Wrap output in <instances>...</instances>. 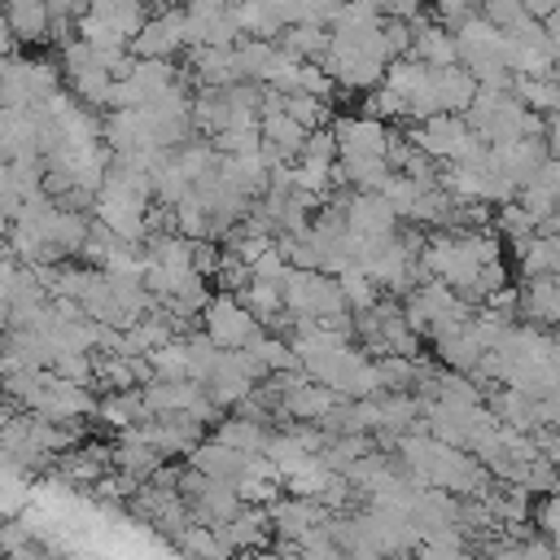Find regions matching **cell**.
Returning a JSON list of instances; mask_svg holds the SVG:
<instances>
[{"label":"cell","mask_w":560,"mask_h":560,"mask_svg":"<svg viewBox=\"0 0 560 560\" xmlns=\"http://www.w3.org/2000/svg\"><path fill=\"white\" fill-rule=\"evenodd\" d=\"M284 311L302 324H332L350 315V302L341 293V280L328 271H289L284 280Z\"/></svg>","instance_id":"cell-1"},{"label":"cell","mask_w":560,"mask_h":560,"mask_svg":"<svg viewBox=\"0 0 560 560\" xmlns=\"http://www.w3.org/2000/svg\"><path fill=\"white\" fill-rule=\"evenodd\" d=\"M407 136H411L416 149H424L438 162H464L477 144H486V140H477V131L468 127L464 114H438L429 122H416Z\"/></svg>","instance_id":"cell-2"},{"label":"cell","mask_w":560,"mask_h":560,"mask_svg":"<svg viewBox=\"0 0 560 560\" xmlns=\"http://www.w3.org/2000/svg\"><path fill=\"white\" fill-rule=\"evenodd\" d=\"M201 332L223 350H245L262 332V324L245 311V302L236 293H214L210 306L201 311Z\"/></svg>","instance_id":"cell-3"},{"label":"cell","mask_w":560,"mask_h":560,"mask_svg":"<svg viewBox=\"0 0 560 560\" xmlns=\"http://www.w3.org/2000/svg\"><path fill=\"white\" fill-rule=\"evenodd\" d=\"M179 48H188V9H162L149 18V26L131 39L136 61H171Z\"/></svg>","instance_id":"cell-4"},{"label":"cell","mask_w":560,"mask_h":560,"mask_svg":"<svg viewBox=\"0 0 560 560\" xmlns=\"http://www.w3.org/2000/svg\"><path fill=\"white\" fill-rule=\"evenodd\" d=\"M96 407L101 402L92 398V385H74V381H61V376H52L39 389V398L31 402V411L44 416V420H52V424H74L83 416H96Z\"/></svg>","instance_id":"cell-5"},{"label":"cell","mask_w":560,"mask_h":560,"mask_svg":"<svg viewBox=\"0 0 560 560\" xmlns=\"http://www.w3.org/2000/svg\"><path fill=\"white\" fill-rule=\"evenodd\" d=\"M140 433L171 459V455H192L201 442H206V424L188 411H175V416H153L140 424Z\"/></svg>","instance_id":"cell-6"},{"label":"cell","mask_w":560,"mask_h":560,"mask_svg":"<svg viewBox=\"0 0 560 560\" xmlns=\"http://www.w3.org/2000/svg\"><path fill=\"white\" fill-rule=\"evenodd\" d=\"M332 136L341 144V158H385L394 127L381 118H368V114H354V118L346 114L332 122Z\"/></svg>","instance_id":"cell-7"},{"label":"cell","mask_w":560,"mask_h":560,"mask_svg":"<svg viewBox=\"0 0 560 560\" xmlns=\"http://www.w3.org/2000/svg\"><path fill=\"white\" fill-rule=\"evenodd\" d=\"M114 468L127 472V477H136V481H153L166 468V455L136 424V429H122L118 433V442H114Z\"/></svg>","instance_id":"cell-8"},{"label":"cell","mask_w":560,"mask_h":560,"mask_svg":"<svg viewBox=\"0 0 560 560\" xmlns=\"http://www.w3.org/2000/svg\"><path fill=\"white\" fill-rule=\"evenodd\" d=\"M494 158H499V166H503L508 179H516L521 188H529V184L538 179V171L551 162V144H547L542 136H525V140L499 144Z\"/></svg>","instance_id":"cell-9"},{"label":"cell","mask_w":560,"mask_h":560,"mask_svg":"<svg viewBox=\"0 0 560 560\" xmlns=\"http://www.w3.org/2000/svg\"><path fill=\"white\" fill-rule=\"evenodd\" d=\"M433 350H438V363H442V368L464 372V376H477L481 359L490 354V341H486L472 324H464V328H455V332L438 337V341H433Z\"/></svg>","instance_id":"cell-10"},{"label":"cell","mask_w":560,"mask_h":560,"mask_svg":"<svg viewBox=\"0 0 560 560\" xmlns=\"http://www.w3.org/2000/svg\"><path fill=\"white\" fill-rule=\"evenodd\" d=\"M346 223L359 236H394L398 232V210L381 192H350L346 201Z\"/></svg>","instance_id":"cell-11"},{"label":"cell","mask_w":560,"mask_h":560,"mask_svg":"<svg viewBox=\"0 0 560 560\" xmlns=\"http://www.w3.org/2000/svg\"><path fill=\"white\" fill-rule=\"evenodd\" d=\"M254 459H258V455H241V451H232L228 442L206 438V442L188 455V468H197V472H206V477H219V481H245L249 468H254Z\"/></svg>","instance_id":"cell-12"},{"label":"cell","mask_w":560,"mask_h":560,"mask_svg":"<svg viewBox=\"0 0 560 560\" xmlns=\"http://www.w3.org/2000/svg\"><path fill=\"white\" fill-rule=\"evenodd\" d=\"M416 26V48H411V57L420 61V66H429V70H451V66H459V39H455V31H446L442 22H429V18H420V22H411Z\"/></svg>","instance_id":"cell-13"},{"label":"cell","mask_w":560,"mask_h":560,"mask_svg":"<svg viewBox=\"0 0 560 560\" xmlns=\"http://www.w3.org/2000/svg\"><path fill=\"white\" fill-rule=\"evenodd\" d=\"M188 74L197 79V88H232V83H245L241 79L236 48H188Z\"/></svg>","instance_id":"cell-14"},{"label":"cell","mask_w":560,"mask_h":560,"mask_svg":"<svg viewBox=\"0 0 560 560\" xmlns=\"http://www.w3.org/2000/svg\"><path fill=\"white\" fill-rule=\"evenodd\" d=\"M4 26H9V35H18V44L52 39L48 0H4Z\"/></svg>","instance_id":"cell-15"},{"label":"cell","mask_w":560,"mask_h":560,"mask_svg":"<svg viewBox=\"0 0 560 560\" xmlns=\"http://www.w3.org/2000/svg\"><path fill=\"white\" fill-rule=\"evenodd\" d=\"M210 438H219V442H228L232 451H241V455H267V446H271V424H262V420H249V416H228L223 424H214V433Z\"/></svg>","instance_id":"cell-16"},{"label":"cell","mask_w":560,"mask_h":560,"mask_svg":"<svg viewBox=\"0 0 560 560\" xmlns=\"http://www.w3.org/2000/svg\"><path fill=\"white\" fill-rule=\"evenodd\" d=\"M219 534L232 542V551H254V547H262L276 529H271V512H267V508H249V503H245Z\"/></svg>","instance_id":"cell-17"},{"label":"cell","mask_w":560,"mask_h":560,"mask_svg":"<svg viewBox=\"0 0 560 560\" xmlns=\"http://www.w3.org/2000/svg\"><path fill=\"white\" fill-rule=\"evenodd\" d=\"M433 83H438V101H442V114H468L481 83L472 79V70L464 66H451V70H433Z\"/></svg>","instance_id":"cell-18"},{"label":"cell","mask_w":560,"mask_h":560,"mask_svg":"<svg viewBox=\"0 0 560 560\" xmlns=\"http://www.w3.org/2000/svg\"><path fill=\"white\" fill-rule=\"evenodd\" d=\"M280 48L289 57H298V61H324L328 48H332V31L328 26H311V22H293V26H284Z\"/></svg>","instance_id":"cell-19"},{"label":"cell","mask_w":560,"mask_h":560,"mask_svg":"<svg viewBox=\"0 0 560 560\" xmlns=\"http://www.w3.org/2000/svg\"><path fill=\"white\" fill-rule=\"evenodd\" d=\"M280 57H284V48H280V44H271V39H241V44H236L241 79H249V83H271V74H276V66H280Z\"/></svg>","instance_id":"cell-20"},{"label":"cell","mask_w":560,"mask_h":560,"mask_svg":"<svg viewBox=\"0 0 560 560\" xmlns=\"http://www.w3.org/2000/svg\"><path fill=\"white\" fill-rule=\"evenodd\" d=\"M92 13L105 18L109 26H118L127 39H136L149 26V0H92Z\"/></svg>","instance_id":"cell-21"},{"label":"cell","mask_w":560,"mask_h":560,"mask_svg":"<svg viewBox=\"0 0 560 560\" xmlns=\"http://www.w3.org/2000/svg\"><path fill=\"white\" fill-rule=\"evenodd\" d=\"M175 547H179L188 560H232V556H236L232 542H228L214 525H192Z\"/></svg>","instance_id":"cell-22"},{"label":"cell","mask_w":560,"mask_h":560,"mask_svg":"<svg viewBox=\"0 0 560 560\" xmlns=\"http://www.w3.org/2000/svg\"><path fill=\"white\" fill-rule=\"evenodd\" d=\"M284 114H289L293 122H302L306 131H324V127L337 122V118H332V101L311 96V92H293V96H284Z\"/></svg>","instance_id":"cell-23"},{"label":"cell","mask_w":560,"mask_h":560,"mask_svg":"<svg viewBox=\"0 0 560 560\" xmlns=\"http://www.w3.org/2000/svg\"><path fill=\"white\" fill-rule=\"evenodd\" d=\"M512 92H516L534 114H542V118L560 114V83H556V79H529V74H516V79H512Z\"/></svg>","instance_id":"cell-24"},{"label":"cell","mask_w":560,"mask_h":560,"mask_svg":"<svg viewBox=\"0 0 560 560\" xmlns=\"http://www.w3.org/2000/svg\"><path fill=\"white\" fill-rule=\"evenodd\" d=\"M149 368H153V381H188V341L184 337L166 341L162 350L149 354Z\"/></svg>","instance_id":"cell-25"},{"label":"cell","mask_w":560,"mask_h":560,"mask_svg":"<svg viewBox=\"0 0 560 560\" xmlns=\"http://www.w3.org/2000/svg\"><path fill=\"white\" fill-rule=\"evenodd\" d=\"M337 280H341V293H346L350 311H368V306H376V302H381V284H376L363 267H350V271H341Z\"/></svg>","instance_id":"cell-26"},{"label":"cell","mask_w":560,"mask_h":560,"mask_svg":"<svg viewBox=\"0 0 560 560\" xmlns=\"http://www.w3.org/2000/svg\"><path fill=\"white\" fill-rule=\"evenodd\" d=\"M74 35H79L83 44H92V48H131V39H127L118 26H109L105 18H96V13L79 18V22H74Z\"/></svg>","instance_id":"cell-27"},{"label":"cell","mask_w":560,"mask_h":560,"mask_svg":"<svg viewBox=\"0 0 560 560\" xmlns=\"http://www.w3.org/2000/svg\"><path fill=\"white\" fill-rule=\"evenodd\" d=\"M363 114L368 118H381V122H394V118H407V101L394 88H376V92H368Z\"/></svg>","instance_id":"cell-28"},{"label":"cell","mask_w":560,"mask_h":560,"mask_svg":"<svg viewBox=\"0 0 560 560\" xmlns=\"http://www.w3.org/2000/svg\"><path fill=\"white\" fill-rule=\"evenodd\" d=\"M429 9H433V18H438L446 31H459L468 18L481 13V0H429Z\"/></svg>","instance_id":"cell-29"},{"label":"cell","mask_w":560,"mask_h":560,"mask_svg":"<svg viewBox=\"0 0 560 560\" xmlns=\"http://www.w3.org/2000/svg\"><path fill=\"white\" fill-rule=\"evenodd\" d=\"M346 0H293V22H311V26H332Z\"/></svg>","instance_id":"cell-30"},{"label":"cell","mask_w":560,"mask_h":560,"mask_svg":"<svg viewBox=\"0 0 560 560\" xmlns=\"http://www.w3.org/2000/svg\"><path fill=\"white\" fill-rule=\"evenodd\" d=\"M481 18H490L499 31H512L529 13H525V0H481Z\"/></svg>","instance_id":"cell-31"},{"label":"cell","mask_w":560,"mask_h":560,"mask_svg":"<svg viewBox=\"0 0 560 560\" xmlns=\"http://www.w3.org/2000/svg\"><path fill=\"white\" fill-rule=\"evenodd\" d=\"M381 18H398V22H420L424 18V0H376Z\"/></svg>","instance_id":"cell-32"},{"label":"cell","mask_w":560,"mask_h":560,"mask_svg":"<svg viewBox=\"0 0 560 560\" xmlns=\"http://www.w3.org/2000/svg\"><path fill=\"white\" fill-rule=\"evenodd\" d=\"M556 9H560V0H525V13L538 18V22H547Z\"/></svg>","instance_id":"cell-33"},{"label":"cell","mask_w":560,"mask_h":560,"mask_svg":"<svg viewBox=\"0 0 560 560\" xmlns=\"http://www.w3.org/2000/svg\"><path fill=\"white\" fill-rule=\"evenodd\" d=\"M547 249H551V276H560V236H547Z\"/></svg>","instance_id":"cell-34"},{"label":"cell","mask_w":560,"mask_h":560,"mask_svg":"<svg viewBox=\"0 0 560 560\" xmlns=\"http://www.w3.org/2000/svg\"><path fill=\"white\" fill-rule=\"evenodd\" d=\"M547 35H551V44L560 48V9H556V13L547 18Z\"/></svg>","instance_id":"cell-35"},{"label":"cell","mask_w":560,"mask_h":560,"mask_svg":"<svg viewBox=\"0 0 560 560\" xmlns=\"http://www.w3.org/2000/svg\"><path fill=\"white\" fill-rule=\"evenodd\" d=\"M149 4H158V13L162 9H188V0H149Z\"/></svg>","instance_id":"cell-36"},{"label":"cell","mask_w":560,"mask_h":560,"mask_svg":"<svg viewBox=\"0 0 560 560\" xmlns=\"http://www.w3.org/2000/svg\"><path fill=\"white\" fill-rule=\"evenodd\" d=\"M188 4H214V9H228V4H236V0H188Z\"/></svg>","instance_id":"cell-37"}]
</instances>
